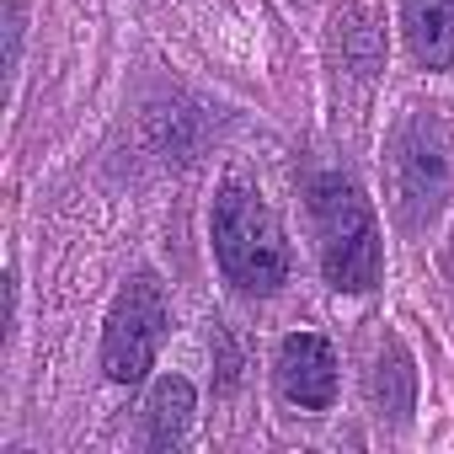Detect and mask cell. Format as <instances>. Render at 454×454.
Instances as JSON below:
<instances>
[{"label":"cell","mask_w":454,"mask_h":454,"mask_svg":"<svg viewBox=\"0 0 454 454\" xmlns=\"http://www.w3.org/2000/svg\"><path fill=\"white\" fill-rule=\"evenodd\" d=\"M310 219L321 236L326 284L342 294L374 289L380 284V224H374V208L358 192V182L342 171H321L310 182Z\"/></svg>","instance_id":"1"},{"label":"cell","mask_w":454,"mask_h":454,"mask_svg":"<svg viewBox=\"0 0 454 454\" xmlns=\"http://www.w3.org/2000/svg\"><path fill=\"white\" fill-rule=\"evenodd\" d=\"M214 252L219 268L247 294H273L289 284V247L278 214L252 187H224L214 203Z\"/></svg>","instance_id":"2"},{"label":"cell","mask_w":454,"mask_h":454,"mask_svg":"<svg viewBox=\"0 0 454 454\" xmlns=\"http://www.w3.org/2000/svg\"><path fill=\"white\" fill-rule=\"evenodd\" d=\"M166 337V294L150 273H134L113 310H107V332H102V369L113 385H139L145 369L155 364Z\"/></svg>","instance_id":"3"},{"label":"cell","mask_w":454,"mask_h":454,"mask_svg":"<svg viewBox=\"0 0 454 454\" xmlns=\"http://www.w3.org/2000/svg\"><path fill=\"white\" fill-rule=\"evenodd\" d=\"M395 187H401V214L417 224L422 214L438 208L449 187V134L433 118H411L395 139Z\"/></svg>","instance_id":"4"},{"label":"cell","mask_w":454,"mask_h":454,"mask_svg":"<svg viewBox=\"0 0 454 454\" xmlns=\"http://www.w3.org/2000/svg\"><path fill=\"white\" fill-rule=\"evenodd\" d=\"M278 390L284 401H294L300 411H326L337 395V358L332 342L316 332H300L278 348Z\"/></svg>","instance_id":"5"},{"label":"cell","mask_w":454,"mask_h":454,"mask_svg":"<svg viewBox=\"0 0 454 454\" xmlns=\"http://www.w3.org/2000/svg\"><path fill=\"white\" fill-rule=\"evenodd\" d=\"M406 43L427 70H454V0H406Z\"/></svg>","instance_id":"6"},{"label":"cell","mask_w":454,"mask_h":454,"mask_svg":"<svg viewBox=\"0 0 454 454\" xmlns=\"http://www.w3.org/2000/svg\"><path fill=\"white\" fill-rule=\"evenodd\" d=\"M369 390H374L380 417L406 422V411H411V401H417V374H411V358H406L401 342H390V348L380 353V364H374V374H369Z\"/></svg>","instance_id":"7"},{"label":"cell","mask_w":454,"mask_h":454,"mask_svg":"<svg viewBox=\"0 0 454 454\" xmlns=\"http://www.w3.org/2000/svg\"><path fill=\"white\" fill-rule=\"evenodd\" d=\"M187 417H192V385L187 380H160L150 390V443L166 449L187 433Z\"/></svg>","instance_id":"8"}]
</instances>
